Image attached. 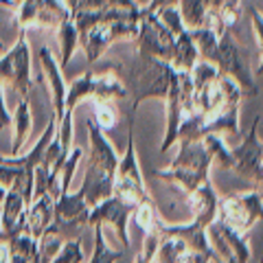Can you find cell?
Listing matches in <instances>:
<instances>
[{
    "mask_svg": "<svg viewBox=\"0 0 263 263\" xmlns=\"http://www.w3.org/2000/svg\"><path fill=\"white\" fill-rule=\"evenodd\" d=\"M88 167L79 193L90 206H95L114 193V171L119 164V156L114 154L112 143L95 121H88Z\"/></svg>",
    "mask_w": 263,
    "mask_h": 263,
    "instance_id": "6da1fadb",
    "label": "cell"
},
{
    "mask_svg": "<svg viewBox=\"0 0 263 263\" xmlns=\"http://www.w3.org/2000/svg\"><path fill=\"white\" fill-rule=\"evenodd\" d=\"M211 164L213 160L202 141L182 143L174 162L169 164V169L158 171V176L162 180H167L180 193L191 195L195 189H200L204 182H209Z\"/></svg>",
    "mask_w": 263,
    "mask_h": 263,
    "instance_id": "7a4b0ae2",
    "label": "cell"
},
{
    "mask_svg": "<svg viewBox=\"0 0 263 263\" xmlns=\"http://www.w3.org/2000/svg\"><path fill=\"white\" fill-rule=\"evenodd\" d=\"M121 197L123 202H129L138 206L149 197V191L145 186V178H143V171H141V164H138V156H136V147H134V138L129 134V141L125 147V154L123 158H119L117 164V171H114V193Z\"/></svg>",
    "mask_w": 263,
    "mask_h": 263,
    "instance_id": "3957f363",
    "label": "cell"
},
{
    "mask_svg": "<svg viewBox=\"0 0 263 263\" xmlns=\"http://www.w3.org/2000/svg\"><path fill=\"white\" fill-rule=\"evenodd\" d=\"M219 217L233 228L248 233L254 226V221L263 217V191L254 189V191L237 193L226 197V200H219Z\"/></svg>",
    "mask_w": 263,
    "mask_h": 263,
    "instance_id": "277c9868",
    "label": "cell"
},
{
    "mask_svg": "<svg viewBox=\"0 0 263 263\" xmlns=\"http://www.w3.org/2000/svg\"><path fill=\"white\" fill-rule=\"evenodd\" d=\"M136 206L129 202H123L121 197L117 195H110L105 197L103 202L95 204L90 209V217H88V226H95V224H110L114 228V233L119 235V239L123 241L125 248H129V235H127V224H129V217L134 215Z\"/></svg>",
    "mask_w": 263,
    "mask_h": 263,
    "instance_id": "5b68a950",
    "label": "cell"
},
{
    "mask_svg": "<svg viewBox=\"0 0 263 263\" xmlns=\"http://www.w3.org/2000/svg\"><path fill=\"white\" fill-rule=\"evenodd\" d=\"M0 79H9L22 97H29V90H31L29 46L24 42V37H20L18 44L0 60Z\"/></svg>",
    "mask_w": 263,
    "mask_h": 263,
    "instance_id": "8992f818",
    "label": "cell"
},
{
    "mask_svg": "<svg viewBox=\"0 0 263 263\" xmlns=\"http://www.w3.org/2000/svg\"><path fill=\"white\" fill-rule=\"evenodd\" d=\"M257 123L252 125L250 134L243 138L239 149L233 152V169L239 176L252 180V182H259V167L263 158V143L257 136Z\"/></svg>",
    "mask_w": 263,
    "mask_h": 263,
    "instance_id": "52a82bcc",
    "label": "cell"
},
{
    "mask_svg": "<svg viewBox=\"0 0 263 263\" xmlns=\"http://www.w3.org/2000/svg\"><path fill=\"white\" fill-rule=\"evenodd\" d=\"M53 217H55V197L51 193L33 195V202L29 204V209L22 217V228L37 239L53 224Z\"/></svg>",
    "mask_w": 263,
    "mask_h": 263,
    "instance_id": "ba28073f",
    "label": "cell"
},
{
    "mask_svg": "<svg viewBox=\"0 0 263 263\" xmlns=\"http://www.w3.org/2000/svg\"><path fill=\"white\" fill-rule=\"evenodd\" d=\"M29 204L24 202L18 189H7L5 200L0 204V235H11L13 230L22 228V217Z\"/></svg>",
    "mask_w": 263,
    "mask_h": 263,
    "instance_id": "9c48e42d",
    "label": "cell"
},
{
    "mask_svg": "<svg viewBox=\"0 0 263 263\" xmlns=\"http://www.w3.org/2000/svg\"><path fill=\"white\" fill-rule=\"evenodd\" d=\"M40 64H42V72L48 77V84H51L53 108H55L53 117L60 121L64 117V112H66V86H64L62 72H60V68H57V64H55L48 48H42V51H40Z\"/></svg>",
    "mask_w": 263,
    "mask_h": 263,
    "instance_id": "30bf717a",
    "label": "cell"
},
{
    "mask_svg": "<svg viewBox=\"0 0 263 263\" xmlns=\"http://www.w3.org/2000/svg\"><path fill=\"white\" fill-rule=\"evenodd\" d=\"M9 248V259L11 263H40V252H37V239L29 235L24 228L13 230L11 235H3Z\"/></svg>",
    "mask_w": 263,
    "mask_h": 263,
    "instance_id": "8fae6325",
    "label": "cell"
},
{
    "mask_svg": "<svg viewBox=\"0 0 263 263\" xmlns=\"http://www.w3.org/2000/svg\"><path fill=\"white\" fill-rule=\"evenodd\" d=\"M13 125H15V138H13V145L9 149V156H20L22 147L27 145L29 136H31V103H29V97H22L18 110H15Z\"/></svg>",
    "mask_w": 263,
    "mask_h": 263,
    "instance_id": "7c38bea8",
    "label": "cell"
},
{
    "mask_svg": "<svg viewBox=\"0 0 263 263\" xmlns=\"http://www.w3.org/2000/svg\"><path fill=\"white\" fill-rule=\"evenodd\" d=\"M121 257H123V252L112 250L108 241H105L103 226L95 224V250H92V257H90L88 263H117Z\"/></svg>",
    "mask_w": 263,
    "mask_h": 263,
    "instance_id": "4fadbf2b",
    "label": "cell"
},
{
    "mask_svg": "<svg viewBox=\"0 0 263 263\" xmlns=\"http://www.w3.org/2000/svg\"><path fill=\"white\" fill-rule=\"evenodd\" d=\"M81 158H84V149H81V147L70 149V154L66 156V160L62 164V171H60V189H62V193H68L70 182H72V176H75L77 164H79Z\"/></svg>",
    "mask_w": 263,
    "mask_h": 263,
    "instance_id": "5bb4252c",
    "label": "cell"
},
{
    "mask_svg": "<svg viewBox=\"0 0 263 263\" xmlns=\"http://www.w3.org/2000/svg\"><path fill=\"white\" fill-rule=\"evenodd\" d=\"M160 239H162V235L158 233V230L145 233L143 250L136 254L134 263H158V259H156V254H158V248H160Z\"/></svg>",
    "mask_w": 263,
    "mask_h": 263,
    "instance_id": "9a60e30c",
    "label": "cell"
},
{
    "mask_svg": "<svg viewBox=\"0 0 263 263\" xmlns=\"http://www.w3.org/2000/svg\"><path fill=\"white\" fill-rule=\"evenodd\" d=\"M51 263H84V250H81L79 239H68L64 241L62 250L55 254Z\"/></svg>",
    "mask_w": 263,
    "mask_h": 263,
    "instance_id": "2e32d148",
    "label": "cell"
},
{
    "mask_svg": "<svg viewBox=\"0 0 263 263\" xmlns=\"http://www.w3.org/2000/svg\"><path fill=\"white\" fill-rule=\"evenodd\" d=\"M95 119H97V125L101 129H110L119 123L117 110L110 105V101H97L95 103Z\"/></svg>",
    "mask_w": 263,
    "mask_h": 263,
    "instance_id": "e0dca14e",
    "label": "cell"
},
{
    "mask_svg": "<svg viewBox=\"0 0 263 263\" xmlns=\"http://www.w3.org/2000/svg\"><path fill=\"white\" fill-rule=\"evenodd\" d=\"M60 40H62V46H64V55H62V68L68 64L70 55H72V48H75L77 42V31L70 27V24H64L62 31H60Z\"/></svg>",
    "mask_w": 263,
    "mask_h": 263,
    "instance_id": "ac0fdd59",
    "label": "cell"
},
{
    "mask_svg": "<svg viewBox=\"0 0 263 263\" xmlns=\"http://www.w3.org/2000/svg\"><path fill=\"white\" fill-rule=\"evenodd\" d=\"M182 15H184V20L191 24V27L200 24L202 18H204L202 0H182Z\"/></svg>",
    "mask_w": 263,
    "mask_h": 263,
    "instance_id": "d6986e66",
    "label": "cell"
},
{
    "mask_svg": "<svg viewBox=\"0 0 263 263\" xmlns=\"http://www.w3.org/2000/svg\"><path fill=\"white\" fill-rule=\"evenodd\" d=\"M9 125H11V117H9V112H7V108H5V99H3V86H0V129L9 127Z\"/></svg>",
    "mask_w": 263,
    "mask_h": 263,
    "instance_id": "ffe728a7",
    "label": "cell"
},
{
    "mask_svg": "<svg viewBox=\"0 0 263 263\" xmlns=\"http://www.w3.org/2000/svg\"><path fill=\"white\" fill-rule=\"evenodd\" d=\"M0 263H11V259H9V248H7V241H5L3 235H0Z\"/></svg>",
    "mask_w": 263,
    "mask_h": 263,
    "instance_id": "44dd1931",
    "label": "cell"
},
{
    "mask_svg": "<svg viewBox=\"0 0 263 263\" xmlns=\"http://www.w3.org/2000/svg\"><path fill=\"white\" fill-rule=\"evenodd\" d=\"M156 3H174V0H154V5Z\"/></svg>",
    "mask_w": 263,
    "mask_h": 263,
    "instance_id": "7402d4cb",
    "label": "cell"
}]
</instances>
